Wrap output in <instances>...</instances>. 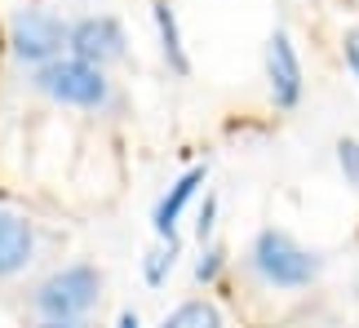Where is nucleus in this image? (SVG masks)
Instances as JSON below:
<instances>
[{
    "instance_id": "4",
    "label": "nucleus",
    "mask_w": 359,
    "mask_h": 328,
    "mask_svg": "<svg viewBox=\"0 0 359 328\" xmlns=\"http://www.w3.org/2000/svg\"><path fill=\"white\" fill-rule=\"evenodd\" d=\"M72 45V27H67L53 9L45 5H27L13 13L9 22V49L18 62H32V67H45L53 58H62V49Z\"/></svg>"
},
{
    "instance_id": "17",
    "label": "nucleus",
    "mask_w": 359,
    "mask_h": 328,
    "mask_svg": "<svg viewBox=\"0 0 359 328\" xmlns=\"http://www.w3.org/2000/svg\"><path fill=\"white\" fill-rule=\"evenodd\" d=\"M116 328H142V320H137V310H120Z\"/></svg>"
},
{
    "instance_id": "6",
    "label": "nucleus",
    "mask_w": 359,
    "mask_h": 328,
    "mask_svg": "<svg viewBox=\"0 0 359 328\" xmlns=\"http://www.w3.org/2000/svg\"><path fill=\"white\" fill-rule=\"evenodd\" d=\"M124 27L111 18V13H93V18H80L72 27V58H85L93 67H111L124 58Z\"/></svg>"
},
{
    "instance_id": "7",
    "label": "nucleus",
    "mask_w": 359,
    "mask_h": 328,
    "mask_svg": "<svg viewBox=\"0 0 359 328\" xmlns=\"http://www.w3.org/2000/svg\"><path fill=\"white\" fill-rule=\"evenodd\" d=\"M32 257H36V226L18 213L0 209V280L27 271Z\"/></svg>"
},
{
    "instance_id": "2",
    "label": "nucleus",
    "mask_w": 359,
    "mask_h": 328,
    "mask_svg": "<svg viewBox=\"0 0 359 328\" xmlns=\"http://www.w3.org/2000/svg\"><path fill=\"white\" fill-rule=\"evenodd\" d=\"M32 89L40 98L58 102V107H76V111H107V107L116 102V89H111V80H107L102 67H93L85 58H72V53L36 67Z\"/></svg>"
},
{
    "instance_id": "11",
    "label": "nucleus",
    "mask_w": 359,
    "mask_h": 328,
    "mask_svg": "<svg viewBox=\"0 0 359 328\" xmlns=\"http://www.w3.org/2000/svg\"><path fill=\"white\" fill-rule=\"evenodd\" d=\"M173 262H177V240H164V249H156V253H147V284H164V275L173 271Z\"/></svg>"
},
{
    "instance_id": "12",
    "label": "nucleus",
    "mask_w": 359,
    "mask_h": 328,
    "mask_svg": "<svg viewBox=\"0 0 359 328\" xmlns=\"http://www.w3.org/2000/svg\"><path fill=\"white\" fill-rule=\"evenodd\" d=\"M337 169L346 177V186L359 191V138H341L337 142Z\"/></svg>"
},
{
    "instance_id": "15",
    "label": "nucleus",
    "mask_w": 359,
    "mask_h": 328,
    "mask_svg": "<svg viewBox=\"0 0 359 328\" xmlns=\"http://www.w3.org/2000/svg\"><path fill=\"white\" fill-rule=\"evenodd\" d=\"M213 213H217V200L209 196V200H204V213H200V222H196V235H200V240H209V235H213Z\"/></svg>"
},
{
    "instance_id": "16",
    "label": "nucleus",
    "mask_w": 359,
    "mask_h": 328,
    "mask_svg": "<svg viewBox=\"0 0 359 328\" xmlns=\"http://www.w3.org/2000/svg\"><path fill=\"white\" fill-rule=\"evenodd\" d=\"M32 328H89L85 320H40V324H32Z\"/></svg>"
},
{
    "instance_id": "9",
    "label": "nucleus",
    "mask_w": 359,
    "mask_h": 328,
    "mask_svg": "<svg viewBox=\"0 0 359 328\" xmlns=\"http://www.w3.org/2000/svg\"><path fill=\"white\" fill-rule=\"evenodd\" d=\"M156 27H160V49H164V62H169L177 76H187V71H191V62H187L182 32H177V18H173V5H169V0H156Z\"/></svg>"
},
{
    "instance_id": "8",
    "label": "nucleus",
    "mask_w": 359,
    "mask_h": 328,
    "mask_svg": "<svg viewBox=\"0 0 359 328\" xmlns=\"http://www.w3.org/2000/svg\"><path fill=\"white\" fill-rule=\"evenodd\" d=\"M200 186H204V169H187V173L169 186V196L156 204V217H151V226H156L160 240H177L173 226H177V217H182V209L191 204V196H196Z\"/></svg>"
},
{
    "instance_id": "14",
    "label": "nucleus",
    "mask_w": 359,
    "mask_h": 328,
    "mask_svg": "<svg viewBox=\"0 0 359 328\" xmlns=\"http://www.w3.org/2000/svg\"><path fill=\"white\" fill-rule=\"evenodd\" d=\"M341 53H346V67H351L355 80H359V27H351V32H346V40H341Z\"/></svg>"
},
{
    "instance_id": "3",
    "label": "nucleus",
    "mask_w": 359,
    "mask_h": 328,
    "mask_svg": "<svg viewBox=\"0 0 359 328\" xmlns=\"http://www.w3.org/2000/svg\"><path fill=\"white\" fill-rule=\"evenodd\" d=\"M102 271L93 262H72L36 284L32 310L40 320H80L102 302Z\"/></svg>"
},
{
    "instance_id": "10",
    "label": "nucleus",
    "mask_w": 359,
    "mask_h": 328,
    "mask_svg": "<svg viewBox=\"0 0 359 328\" xmlns=\"http://www.w3.org/2000/svg\"><path fill=\"white\" fill-rule=\"evenodd\" d=\"M160 328H222V310L213 302H204V297H191V302L173 306Z\"/></svg>"
},
{
    "instance_id": "13",
    "label": "nucleus",
    "mask_w": 359,
    "mask_h": 328,
    "mask_svg": "<svg viewBox=\"0 0 359 328\" xmlns=\"http://www.w3.org/2000/svg\"><path fill=\"white\" fill-rule=\"evenodd\" d=\"M222 266H226V253H222V249H209V253L196 262V280H200V284H213Z\"/></svg>"
},
{
    "instance_id": "1",
    "label": "nucleus",
    "mask_w": 359,
    "mask_h": 328,
    "mask_svg": "<svg viewBox=\"0 0 359 328\" xmlns=\"http://www.w3.org/2000/svg\"><path fill=\"white\" fill-rule=\"evenodd\" d=\"M248 271L266 284V289H311L324 275V253L306 249L297 235H288L280 226L257 231L248 244Z\"/></svg>"
},
{
    "instance_id": "5",
    "label": "nucleus",
    "mask_w": 359,
    "mask_h": 328,
    "mask_svg": "<svg viewBox=\"0 0 359 328\" xmlns=\"http://www.w3.org/2000/svg\"><path fill=\"white\" fill-rule=\"evenodd\" d=\"M266 85H271V102L280 107V111H293L302 102V89H306L302 58H297V49H293V40H288L284 27H275L271 40H266Z\"/></svg>"
}]
</instances>
